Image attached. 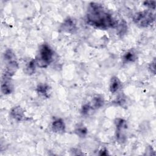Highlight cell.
Wrapping results in <instances>:
<instances>
[{"label": "cell", "instance_id": "obj_1", "mask_svg": "<svg viewBox=\"0 0 156 156\" xmlns=\"http://www.w3.org/2000/svg\"><path fill=\"white\" fill-rule=\"evenodd\" d=\"M86 21L89 25L101 29L115 28L118 26V21L101 4L97 2L89 4Z\"/></svg>", "mask_w": 156, "mask_h": 156}, {"label": "cell", "instance_id": "obj_2", "mask_svg": "<svg viewBox=\"0 0 156 156\" xmlns=\"http://www.w3.org/2000/svg\"><path fill=\"white\" fill-rule=\"evenodd\" d=\"M54 51L47 44H43L39 49V53L35 58L37 65L40 68H46L53 61Z\"/></svg>", "mask_w": 156, "mask_h": 156}, {"label": "cell", "instance_id": "obj_3", "mask_svg": "<svg viewBox=\"0 0 156 156\" xmlns=\"http://www.w3.org/2000/svg\"><path fill=\"white\" fill-rule=\"evenodd\" d=\"M5 62V69L4 74L12 77L15 74L18 68V63L17 62L16 56L13 52L9 49L5 51L4 54Z\"/></svg>", "mask_w": 156, "mask_h": 156}, {"label": "cell", "instance_id": "obj_4", "mask_svg": "<svg viewBox=\"0 0 156 156\" xmlns=\"http://www.w3.org/2000/svg\"><path fill=\"white\" fill-rule=\"evenodd\" d=\"M133 21L140 27H147L155 21L154 13L149 10L136 13L133 16Z\"/></svg>", "mask_w": 156, "mask_h": 156}, {"label": "cell", "instance_id": "obj_5", "mask_svg": "<svg viewBox=\"0 0 156 156\" xmlns=\"http://www.w3.org/2000/svg\"><path fill=\"white\" fill-rule=\"evenodd\" d=\"M116 127V140L119 142H124L126 140L125 131L127 128V122L121 118H118L115 120Z\"/></svg>", "mask_w": 156, "mask_h": 156}, {"label": "cell", "instance_id": "obj_6", "mask_svg": "<svg viewBox=\"0 0 156 156\" xmlns=\"http://www.w3.org/2000/svg\"><path fill=\"white\" fill-rule=\"evenodd\" d=\"M11 77L4 75L2 79L1 88V91L4 94H9L12 93L13 90V85L10 79Z\"/></svg>", "mask_w": 156, "mask_h": 156}, {"label": "cell", "instance_id": "obj_7", "mask_svg": "<svg viewBox=\"0 0 156 156\" xmlns=\"http://www.w3.org/2000/svg\"><path fill=\"white\" fill-rule=\"evenodd\" d=\"M61 30L68 33H74L76 30V23L75 20L71 18L66 19L61 26Z\"/></svg>", "mask_w": 156, "mask_h": 156}, {"label": "cell", "instance_id": "obj_8", "mask_svg": "<svg viewBox=\"0 0 156 156\" xmlns=\"http://www.w3.org/2000/svg\"><path fill=\"white\" fill-rule=\"evenodd\" d=\"M10 113L11 116L16 121H23L26 118L24 111L23 108L20 106L14 107L13 108H12L10 110Z\"/></svg>", "mask_w": 156, "mask_h": 156}, {"label": "cell", "instance_id": "obj_9", "mask_svg": "<svg viewBox=\"0 0 156 156\" xmlns=\"http://www.w3.org/2000/svg\"><path fill=\"white\" fill-rule=\"evenodd\" d=\"M65 125L62 119H57L53 121L52 124V129L54 132L61 133L65 131Z\"/></svg>", "mask_w": 156, "mask_h": 156}, {"label": "cell", "instance_id": "obj_10", "mask_svg": "<svg viewBox=\"0 0 156 156\" xmlns=\"http://www.w3.org/2000/svg\"><path fill=\"white\" fill-rule=\"evenodd\" d=\"M121 87V82L119 79L116 77L113 76L112 77L110 83V91L112 93L116 92Z\"/></svg>", "mask_w": 156, "mask_h": 156}, {"label": "cell", "instance_id": "obj_11", "mask_svg": "<svg viewBox=\"0 0 156 156\" xmlns=\"http://www.w3.org/2000/svg\"><path fill=\"white\" fill-rule=\"evenodd\" d=\"M136 54L133 50L128 51L124 54L122 57V60L124 63L133 62L136 60Z\"/></svg>", "mask_w": 156, "mask_h": 156}, {"label": "cell", "instance_id": "obj_12", "mask_svg": "<svg viewBox=\"0 0 156 156\" xmlns=\"http://www.w3.org/2000/svg\"><path fill=\"white\" fill-rule=\"evenodd\" d=\"M92 102H93V106L95 108H98L101 107L104 105V99L102 96L96 95L93 98Z\"/></svg>", "mask_w": 156, "mask_h": 156}, {"label": "cell", "instance_id": "obj_13", "mask_svg": "<svg viewBox=\"0 0 156 156\" xmlns=\"http://www.w3.org/2000/svg\"><path fill=\"white\" fill-rule=\"evenodd\" d=\"M37 62L35 59L32 60L26 66V69H25V72L26 73V74H27L28 75H32L34 73H35V68L37 66Z\"/></svg>", "mask_w": 156, "mask_h": 156}, {"label": "cell", "instance_id": "obj_14", "mask_svg": "<svg viewBox=\"0 0 156 156\" xmlns=\"http://www.w3.org/2000/svg\"><path fill=\"white\" fill-rule=\"evenodd\" d=\"M37 92L41 94L46 95L49 90V87L46 84H40L37 88Z\"/></svg>", "mask_w": 156, "mask_h": 156}, {"label": "cell", "instance_id": "obj_15", "mask_svg": "<svg viewBox=\"0 0 156 156\" xmlns=\"http://www.w3.org/2000/svg\"><path fill=\"white\" fill-rule=\"evenodd\" d=\"M76 133H77V135H79L81 137H83V136H85V135L87 134V129L86 127H85L83 126H80L76 129Z\"/></svg>", "mask_w": 156, "mask_h": 156}, {"label": "cell", "instance_id": "obj_16", "mask_svg": "<svg viewBox=\"0 0 156 156\" xmlns=\"http://www.w3.org/2000/svg\"><path fill=\"white\" fill-rule=\"evenodd\" d=\"M91 107L90 106V105L89 104H84L82 107V110H81V112L83 115H87L88 113V112H90V110H91Z\"/></svg>", "mask_w": 156, "mask_h": 156}, {"label": "cell", "instance_id": "obj_17", "mask_svg": "<svg viewBox=\"0 0 156 156\" xmlns=\"http://www.w3.org/2000/svg\"><path fill=\"white\" fill-rule=\"evenodd\" d=\"M144 5L148 7L149 8L155 10V1H146L144 2Z\"/></svg>", "mask_w": 156, "mask_h": 156}, {"label": "cell", "instance_id": "obj_18", "mask_svg": "<svg viewBox=\"0 0 156 156\" xmlns=\"http://www.w3.org/2000/svg\"><path fill=\"white\" fill-rule=\"evenodd\" d=\"M149 68L151 70V72L155 74V59H154V60L151 63Z\"/></svg>", "mask_w": 156, "mask_h": 156}]
</instances>
